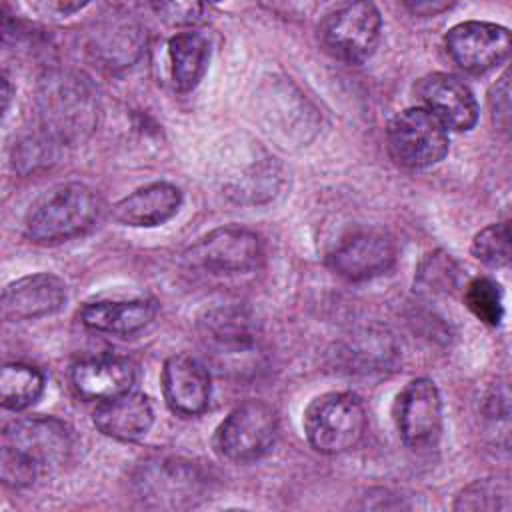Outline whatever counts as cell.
Masks as SVG:
<instances>
[{"instance_id": "cell-1", "label": "cell", "mask_w": 512, "mask_h": 512, "mask_svg": "<svg viewBox=\"0 0 512 512\" xmlns=\"http://www.w3.org/2000/svg\"><path fill=\"white\" fill-rule=\"evenodd\" d=\"M72 452L70 428L52 416H28L2 432L0 476L6 486L26 488L62 468Z\"/></svg>"}, {"instance_id": "cell-2", "label": "cell", "mask_w": 512, "mask_h": 512, "mask_svg": "<svg viewBox=\"0 0 512 512\" xmlns=\"http://www.w3.org/2000/svg\"><path fill=\"white\" fill-rule=\"evenodd\" d=\"M36 114L42 136L54 144H78L98 124V96L78 72L52 70L40 78Z\"/></svg>"}, {"instance_id": "cell-3", "label": "cell", "mask_w": 512, "mask_h": 512, "mask_svg": "<svg viewBox=\"0 0 512 512\" xmlns=\"http://www.w3.org/2000/svg\"><path fill=\"white\" fill-rule=\"evenodd\" d=\"M100 214V196L82 182L56 184L28 208L24 234L36 244H58L84 234Z\"/></svg>"}, {"instance_id": "cell-4", "label": "cell", "mask_w": 512, "mask_h": 512, "mask_svg": "<svg viewBox=\"0 0 512 512\" xmlns=\"http://www.w3.org/2000/svg\"><path fill=\"white\" fill-rule=\"evenodd\" d=\"M368 426L362 400L352 392H326L304 412V434L320 454H342L360 444Z\"/></svg>"}, {"instance_id": "cell-5", "label": "cell", "mask_w": 512, "mask_h": 512, "mask_svg": "<svg viewBox=\"0 0 512 512\" xmlns=\"http://www.w3.org/2000/svg\"><path fill=\"white\" fill-rule=\"evenodd\" d=\"M278 432V412L264 400H246L216 428L214 450L236 464L256 462L274 448Z\"/></svg>"}, {"instance_id": "cell-6", "label": "cell", "mask_w": 512, "mask_h": 512, "mask_svg": "<svg viewBox=\"0 0 512 512\" xmlns=\"http://www.w3.org/2000/svg\"><path fill=\"white\" fill-rule=\"evenodd\" d=\"M382 34V18L372 2H346L332 8L318 24L322 48L346 64L366 62Z\"/></svg>"}, {"instance_id": "cell-7", "label": "cell", "mask_w": 512, "mask_h": 512, "mask_svg": "<svg viewBox=\"0 0 512 512\" xmlns=\"http://www.w3.org/2000/svg\"><path fill=\"white\" fill-rule=\"evenodd\" d=\"M388 152L404 168H426L440 162L450 146L448 130L426 108L398 112L386 128Z\"/></svg>"}, {"instance_id": "cell-8", "label": "cell", "mask_w": 512, "mask_h": 512, "mask_svg": "<svg viewBox=\"0 0 512 512\" xmlns=\"http://www.w3.org/2000/svg\"><path fill=\"white\" fill-rule=\"evenodd\" d=\"M262 256L260 236L242 226L216 228L184 252L188 266L208 274H246L258 268Z\"/></svg>"}, {"instance_id": "cell-9", "label": "cell", "mask_w": 512, "mask_h": 512, "mask_svg": "<svg viewBox=\"0 0 512 512\" xmlns=\"http://www.w3.org/2000/svg\"><path fill=\"white\" fill-rule=\"evenodd\" d=\"M398 436L412 450L436 444L442 430V398L430 378L410 380L394 402Z\"/></svg>"}, {"instance_id": "cell-10", "label": "cell", "mask_w": 512, "mask_h": 512, "mask_svg": "<svg viewBox=\"0 0 512 512\" xmlns=\"http://www.w3.org/2000/svg\"><path fill=\"white\" fill-rule=\"evenodd\" d=\"M444 44L456 66L470 74H482L508 58L510 32L494 22L466 20L448 30Z\"/></svg>"}, {"instance_id": "cell-11", "label": "cell", "mask_w": 512, "mask_h": 512, "mask_svg": "<svg viewBox=\"0 0 512 512\" xmlns=\"http://www.w3.org/2000/svg\"><path fill=\"white\" fill-rule=\"evenodd\" d=\"M396 262L394 240L376 230H364L340 240L328 254V266L350 282H362L388 272Z\"/></svg>"}, {"instance_id": "cell-12", "label": "cell", "mask_w": 512, "mask_h": 512, "mask_svg": "<svg viewBox=\"0 0 512 512\" xmlns=\"http://www.w3.org/2000/svg\"><path fill=\"white\" fill-rule=\"evenodd\" d=\"M422 108H426L442 126L456 132H468L478 122V104L472 90L452 74L434 72L418 80L414 88Z\"/></svg>"}, {"instance_id": "cell-13", "label": "cell", "mask_w": 512, "mask_h": 512, "mask_svg": "<svg viewBox=\"0 0 512 512\" xmlns=\"http://www.w3.org/2000/svg\"><path fill=\"white\" fill-rule=\"evenodd\" d=\"M162 394L168 408L180 416H198L208 408L212 382L208 368L192 354L170 356L162 366Z\"/></svg>"}, {"instance_id": "cell-14", "label": "cell", "mask_w": 512, "mask_h": 512, "mask_svg": "<svg viewBox=\"0 0 512 512\" xmlns=\"http://www.w3.org/2000/svg\"><path fill=\"white\" fill-rule=\"evenodd\" d=\"M66 302L62 278L40 272L10 282L2 292V316L10 322L34 320L58 312Z\"/></svg>"}, {"instance_id": "cell-15", "label": "cell", "mask_w": 512, "mask_h": 512, "mask_svg": "<svg viewBox=\"0 0 512 512\" xmlns=\"http://www.w3.org/2000/svg\"><path fill=\"white\" fill-rule=\"evenodd\" d=\"M182 206V192L170 182L146 184L112 206V218L130 228H156L172 220Z\"/></svg>"}, {"instance_id": "cell-16", "label": "cell", "mask_w": 512, "mask_h": 512, "mask_svg": "<svg viewBox=\"0 0 512 512\" xmlns=\"http://www.w3.org/2000/svg\"><path fill=\"white\" fill-rule=\"evenodd\" d=\"M70 380L80 398L104 402L130 392L136 380V370L126 358L98 356L74 364Z\"/></svg>"}, {"instance_id": "cell-17", "label": "cell", "mask_w": 512, "mask_h": 512, "mask_svg": "<svg viewBox=\"0 0 512 512\" xmlns=\"http://www.w3.org/2000/svg\"><path fill=\"white\" fill-rule=\"evenodd\" d=\"M94 426L108 438L134 442L148 434L154 422V410L140 392H126L116 398L98 402L92 412Z\"/></svg>"}, {"instance_id": "cell-18", "label": "cell", "mask_w": 512, "mask_h": 512, "mask_svg": "<svg viewBox=\"0 0 512 512\" xmlns=\"http://www.w3.org/2000/svg\"><path fill=\"white\" fill-rule=\"evenodd\" d=\"M156 316L152 300H122V302H90L80 310L84 326L96 332L128 336L144 330Z\"/></svg>"}, {"instance_id": "cell-19", "label": "cell", "mask_w": 512, "mask_h": 512, "mask_svg": "<svg viewBox=\"0 0 512 512\" xmlns=\"http://www.w3.org/2000/svg\"><path fill=\"white\" fill-rule=\"evenodd\" d=\"M144 44L146 36L136 22L112 20L94 30L90 52L108 68H124L140 58Z\"/></svg>"}, {"instance_id": "cell-20", "label": "cell", "mask_w": 512, "mask_h": 512, "mask_svg": "<svg viewBox=\"0 0 512 512\" xmlns=\"http://www.w3.org/2000/svg\"><path fill=\"white\" fill-rule=\"evenodd\" d=\"M168 60L174 88L190 92L208 70L210 42L200 32H178L168 40Z\"/></svg>"}, {"instance_id": "cell-21", "label": "cell", "mask_w": 512, "mask_h": 512, "mask_svg": "<svg viewBox=\"0 0 512 512\" xmlns=\"http://www.w3.org/2000/svg\"><path fill=\"white\" fill-rule=\"evenodd\" d=\"M138 484L142 486V498L156 500V506H178L180 500L194 498L200 480L186 464L162 462L142 472Z\"/></svg>"}, {"instance_id": "cell-22", "label": "cell", "mask_w": 512, "mask_h": 512, "mask_svg": "<svg viewBox=\"0 0 512 512\" xmlns=\"http://www.w3.org/2000/svg\"><path fill=\"white\" fill-rule=\"evenodd\" d=\"M44 376L38 368L22 362L4 364L0 374V400L6 410H26L40 400Z\"/></svg>"}, {"instance_id": "cell-23", "label": "cell", "mask_w": 512, "mask_h": 512, "mask_svg": "<svg viewBox=\"0 0 512 512\" xmlns=\"http://www.w3.org/2000/svg\"><path fill=\"white\" fill-rule=\"evenodd\" d=\"M464 304L486 326L496 328L504 318L502 288L490 276H478L466 284Z\"/></svg>"}, {"instance_id": "cell-24", "label": "cell", "mask_w": 512, "mask_h": 512, "mask_svg": "<svg viewBox=\"0 0 512 512\" xmlns=\"http://www.w3.org/2000/svg\"><path fill=\"white\" fill-rule=\"evenodd\" d=\"M472 256L490 266V268H502L510 262V224L508 222H494L476 232L470 244Z\"/></svg>"}, {"instance_id": "cell-25", "label": "cell", "mask_w": 512, "mask_h": 512, "mask_svg": "<svg viewBox=\"0 0 512 512\" xmlns=\"http://www.w3.org/2000/svg\"><path fill=\"white\" fill-rule=\"evenodd\" d=\"M508 508H510L508 482H500L494 478L472 482L454 500V510H508Z\"/></svg>"}, {"instance_id": "cell-26", "label": "cell", "mask_w": 512, "mask_h": 512, "mask_svg": "<svg viewBox=\"0 0 512 512\" xmlns=\"http://www.w3.org/2000/svg\"><path fill=\"white\" fill-rule=\"evenodd\" d=\"M458 268L450 254H428L416 274V288L424 294H446L454 288Z\"/></svg>"}, {"instance_id": "cell-27", "label": "cell", "mask_w": 512, "mask_h": 512, "mask_svg": "<svg viewBox=\"0 0 512 512\" xmlns=\"http://www.w3.org/2000/svg\"><path fill=\"white\" fill-rule=\"evenodd\" d=\"M152 8L172 24H194L204 12V4L198 2H160Z\"/></svg>"}, {"instance_id": "cell-28", "label": "cell", "mask_w": 512, "mask_h": 512, "mask_svg": "<svg viewBox=\"0 0 512 512\" xmlns=\"http://www.w3.org/2000/svg\"><path fill=\"white\" fill-rule=\"evenodd\" d=\"M490 108L494 122L502 126V130L508 128V118H510V84H508V74H502V78L492 86L490 90Z\"/></svg>"}, {"instance_id": "cell-29", "label": "cell", "mask_w": 512, "mask_h": 512, "mask_svg": "<svg viewBox=\"0 0 512 512\" xmlns=\"http://www.w3.org/2000/svg\"><path fill=\"white\" fill-rule=\"evenodd\" d=\"M452 4L448 2H440V0H420V2H406V8H410L414 14H422V16H436L438 12L448 10Z\"/></svg>"}]
</instances>
